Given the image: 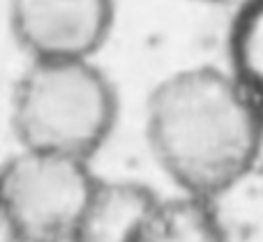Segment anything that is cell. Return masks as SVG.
<instances>
[{
    "label": "cell",
    "mask_w": 263,
    "mask_h": 242,
    "mask_svg": "<svg viewBox=\"0 0 263 242\" xmlns=\"http://www.w3.org/2000/svg\"><path fill=\"white\" fill-rule=\"evenodd\" d=\"M145 143L178 192L219 201L261 162L263 102L229 67H180L145 99Z\"/></svg>",
    "instance_id": "6da1fadb"
},
{
    "label": "cell",
    "mask_w": 263,
    "mask_h": 242,
    "mask_svg": "<svg viewBox=\"0 0 263 242\" xmlns=\"http://www.w3.org/2000/svg\"><path fill=\"white\" fill-rule=\"evenodd\" d=\"M120 97L95 58L30 60L9 99L18 148L92 162L111 141Z\"/></svg>",
    "instance_id": "7a4b0ae2"
},
{
    "label": "cell",
    "mask_w": 263,
    "mask_h": 242,
    "mask_svg": "<svg viewBox=\"0 0 263 242\" xmlns=\"http://www.w3.org/2000/svg\"><path fill=\"white\" fill-rule=\"evenodd\" d=\"M97 183L88 159L21 148L0 164L7 242H69Z\"/></svg>",
    "instance_id": "3957f363"
},
{
    "label": "cell",
    "mask_w": 263,
    "mask_h": 242,
    "mask_svg": "<svg viewBox=\"0 0 263 242\" xmlns=\"http://www.w3.org/2000/svg\"><path fill=\"white\" fill-rule=\"evenodd\" d=\"M9 32L30 60L95 58L116 26V0H9Z\"/></svg>",
    "instance_id": "277c9868"
},
{
    "label": "cell",
    "mask_w": 263,
    "mask_h": 242,
    "mask_svg": "<svg viewBox=\"0 0 263 242\" xmlns=\"http://www.w3.org/2000/svg\"><path fill=\"white\" fill-rule=\"evenodd\" d=\"M157 198L143 183L100 178L69 242H139Z\"/></svg>",
    "instance_id": "5b68a950"
},
{
    "label": "cell",
    "mask_w": 263,
    "mask_h": 242,
    "mask_svg": "<svg viewBox=\"0 0 263 242\" xmlns=\"http://www.w3.org/2000/svg\"><path fill=\"white\" fill-rule=\"evenodd\" d=\"M139 242H231L217 201L178 192L155 201Z\"/></svg>",
    "instance_id": "8992f818"
},
{
    "label": "cell",
    "mask_w": 263,
    "mask_h": 242,
    "mask_svg": "<svg viewBox=\"0 0 263 242\" xmlns=\"http://www.w3.org/2000/svg\"><path fill=\"white\" fill-rule=\"evenodd\" d=\"M227 37V67L263 102V0H238Z\"/></svg>",
    "instance_id": "52a82bcc"
},
{
    "label": "cell",
    "mask_w": 263,
    "mask_h": 242,
    "mask_svg": "<svg viewBox=\"0 0 263 242\" xmlns=\"http://www.w3.org/2000/svg\"><path fill=\"white\" fill-rule=\"evenodd\" d=\"M190 3L210 5V7H222V5H233V3H238V0H190Z\"/></svg>",
    "instance_id": "ba28073f"
}]
</instances>
